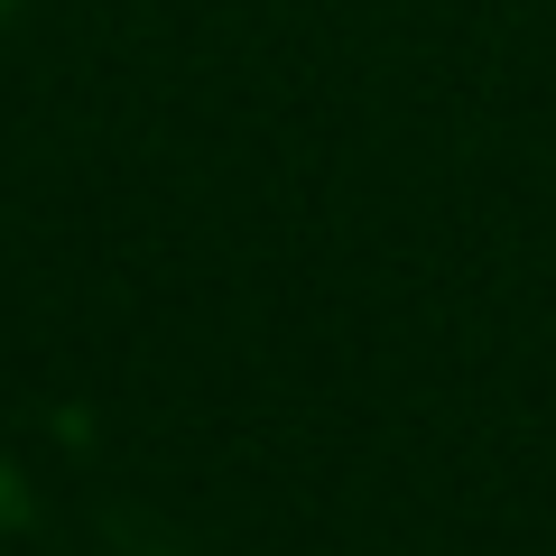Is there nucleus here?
I'll return each instance as SVG.
<instances>
[{
    "label": "nucleus",
    "mask_w": 556,
    "mask_h": 556,
    "mask_svg": "<svg viewBox=\"0 0 556 556\" xmlns=\"http://www.w3.org/2000/svg\"><path fill=\"white\" fill-rule=\"evenodd\" d=\"M0 10H10V0H0Z\"/></svg>",
    "instance_id": "nucleus-1"
}]
</instances>
